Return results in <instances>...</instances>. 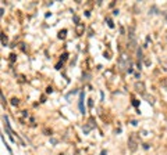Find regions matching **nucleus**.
Returning a JSON list of instances; mask_svg holds the SVG:
<instances>
[{
  "label": "nucleus",
  "mask_w": 167,
  "mask_h": 155,
  "mask_svg": "<svg viewBox=\"0 0 167 155\" xmlns=\"http://www.w3.org/2000/svg\"><path fill=\"white\" fill-rule=\"evenodd\" d=\"M135 90L139 91V93H144L145 91V85L142 82H136L135 83Z\"/></svg>",
  "instance_id": "1"
},
{
  "label": "nucleus",
  "mask_w": 167,
  "mask_h": 155,
  "mask_svg": "<svg viewBox=\"0 0 167 155\" xmlns=\"http://www.w3.org/2000/svg\"><path fill=\"white\" fill-rule=\"evenodd\" d=\"M128 145H130V148H131V150H132V151L136 148V143H135V140H134L132 137H131V139H130V143H128Z\"/></svg>",
  "instance_id": "2"
}]
</instances>
